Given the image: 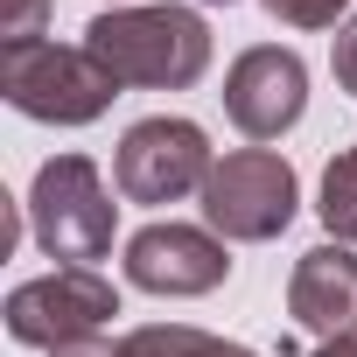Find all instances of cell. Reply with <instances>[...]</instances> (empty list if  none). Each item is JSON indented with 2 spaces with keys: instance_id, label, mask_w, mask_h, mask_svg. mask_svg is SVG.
<instances>
[{
  "instance_id": "4fadbf2b",
  "label": "cell",
  "mask_w": 357,
  "mask_h": 357,
  "mask_svg": "<svg viewBox=\"0 0 357 357\" xmlns=\"http://www.w3.org/2000/svg\"><path fill=\"white\" fill-rule=\"evenodd\" d=\"M50 22V0H0V43H36Z\"/></svg>"
},
{
  "instance_id": "e0dca14e",
  "label": "cell",
  "mask_w": 357,
  "mask_h": 357,
  "mask_svg": "<svg viewBox=\"0 0 357 357\" xmlns=\"http://www.w3.org/2000/svg\"><path fill=\"white\" fill-rule=\"evenodd\" d=\"M112 8H119V0H112Z\"/></svg>"
},
{
  "instance_id": "8992f818",
  "label": "cell",
  "mask_w": 357,
  "mask_h": 357,
  "mask_svg": "<svg viewBox=\"0 0 357 357\" xmlns=\"http://www.w3.org/2000/svg\"><path fill=\"white\" fill-rule=\"evenodd\" d=\"M211 168L218 161H211L204 126L197 119H168V112L126 126L119 133V161H112L126 204H183V197H197L211 183Z\"/></svg>"
},
{
  "instance_id": "9a60e30c",
  "label": "cell",
  "mask_w": 357,
  "mask_h": 357,
  "mask_svg": "<svg viewBox=\"0 0 357 357\" xmlns=\"http://www.w3.org/2000/svg\"><path fill=\"white\" fill-rule=\"evenodd\" d=\"M315 357H357V329H343L336 343H315Z\"/></svg>"
},
{
  "instance_id": "9c48e42d",
  "label": "cell",
  "mask_w": 357,
  "mask_h": 357,
  "mask_svg": "<svg viewBox=\"0 0 357 357\" xmlns=\"http://www.w3.org/2000/svg\"><path fill=\"white\" fill-rule=\"evenodd\" d=\"M287 315L315 336V343H336L343 329H357V252L350 245H315L294 259V280H287Z\"/></svg>"
},
{
  "instance_id": "52a82bcc",
  "label": "cell",
  "mask_w": 357,
  "mask_h": 357,
  "mask_svg": "<svg viewBox=\"0 0 357 357\" xmlns=\"http://www.w3.org/2000/svg\"><path fill=\"white\" fill-rule=\"evenodd\" d=\"M225 112H231V126L245 140H280L308 112V63L294 50H280V43L245 50L225 70Z\"/></svg>"
},
{
  "instance_id": "3957f363",
  "label": "cell",
  "mask_w": 357,
  "mask_h": 357,
  "mask_svg": "<svg viewBox=\"0 0 357 357\" xmlns=\"http://www.w3.org/2000/svg\"><path fill=\"white\" fill-rule=\"evenodd\" d=\"M29 231L50 259L63 266H91L112 252L119 231V204L98 183V161L91 154H56L36 168V190H29Z\"/></svg>"
},
{
  "instance_id": "5bb4252c",
  "label": "cell",
  "mask_w": 357,
  "mask_h": 357,
  "mask_svg": "<svg viewBox=\"0 0 357 357\" xmlns=\"http://www.w3.org/2000/svg\"><path fill=\"white\" fill-rule=\"evenodd\" d=\"M329 63H336V84L357 98V15L336 29V50H329Z\"/></svg>"
},
{
  "instance_id": "8fae6325",
  "label": "cell",
  "mask_w": 357,
  "mask_h": 357,
  "mask_svg": "<svg viewBox=\"0 0 357 357\" xmlns=\"http://www.w3.org/2000/svg\"><path fill=\"white\" fill-rule=\"evenodd\" d=\"M322 231L336 245H357V147H343L329 168H322V204H315Z\"/></svg>"
},
{
  "instance_id": "7a4b0ae2",
  "label": "cell",
  "mask_w": 357,
  "mask_h": 357,
  "mask_svg": "<svg viewBox=\"0 0 357 357\" xmlns=\"http://www.w3.org/2000/svg\"><path fill=\"white\" fill-rule=\"evenodd\" d=\"M0 91L22 119H43V126H91L112 112L119 98V77L84 50V43H0Z\"/></svg>"
},
{
  "instance_id": "5b68a950",
  "label": "cell",
  "mask_w": 357,
  "mask_h": 357,
  "mask_svg": "<svg viewBox=\"0 0 357 357\" xmlns=\"http://www.w3.org/2000/svg\"><path fill=\"white\" fill-rule=\"evenodd\" d=\"M119 315V287L98 266H56L43 280H22L8 294V336L29 350H70V343H98L105 322Z\"/></svg>"
},
{
  "instance_id": "7c38bea8",
  "label": "cell",
  "mask_w": 357,
  "mask_h": 357,
  "mask_svg": "<svg viewBox=\"0 0 357 357\" xmlns=\"http://www.w3.org/2000/svg\"><path fill=\"white\" fill-rule=\"evenodd\" d=\"M259 8L287 29H336V15L350 8V0H259Z\"/></svg>"
},
{
  "instance_id": "30bf717a",
  "label": "cell",
  "mask_w": 357,
  "mask_h": 357,
  "mask_svg": "<svg viewBox=\"0 0 357 357\" xmlns=\"http://www.w3.org/2000/svg\"><path fill=\"white\" fill-rule=\"evenodd\" d=\"M50 357H259L245 343H225L211 329H190V322H147V329H126L119 343H70V350H50Z\"/></svg>"
},
{
  "instance_id": "ba28073f",
  "label": "cell",
  "mask_w": 357,
  "mask_h": 357,
  "mask_svg": "<svg viewBox=\"0 0 357 357\" xmlns=\"http://www.w3.org/2000/svg\"><path fill=\"white\" fill-rule=\"evenodd\" d=\"M126 280L168 301H190L231 280V252L218 231H197V225H147L126 238Z\"/></svg>"
},
{
  "instance_id": "6da1fadb",
  "label": "cell",
  "mask_w": 357,
  "mask_h": 357,
  "mask_svg": "<svg viewBox=\"0 0 357 357\" xmlns=\"http://www.w3.org/2000/svg\"><path fill=\"white\" fill-rule=\"evenodd\" d=\"M84 50L140 91H190L211 70V29L197 8H105L84 29Z\"/></svg>"
},
{
  "instance_id": "2e32d148",
  "label": "cell",
  "mask_w": 357,
  "mask_h": 357,
  "mask_svg": "<svg viewBox=\"0 0 357 357\" xmlns=\"http://www.w3.org/2000/svg\"><path fill=\"white\" fill-rule=\"evenodd\" d=\"M211 8H231V0H211Z\"/></svg>"
},
{
  "instance_id": "277c9868",
  "label": "cell",
  "mask_w": 357,
  "mask_h": 357,
  "mask_svg": "<svg viewBox=\"0 0 357 357\" xmlns=\"http://www.w3.org/2000/svg\"><path fill=\"white\" fill-rule=\"evenodd\" d=\"M294 204H301V183L294 168L273 154V147H238L211 168L204 183V225L231 245H266L294 225Z\"/></svg>"
}]
</instances>
